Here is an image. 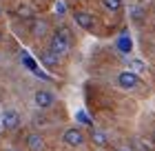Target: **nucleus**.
<instances>
[{"label":"nucleus","instance_id":"6ab92c4d","mask_svg":"<svg viewBox=\"0 0 155 151\" xmlns=\"http://www.w3.org/2000/svg\"><path fill=\"white\" fill-rule=\"evenodd\" d=\"M9 151H13V149H9Z\"/></svg>","mask_w":155,"mask_h":151},{"label":"nucleus","instance_id":"dca6fc26","mask_svg":"<svg viewBox=\"0 0 155 151\" xmlns=\"http://www.w3.org/2000/svg\"><path fill=\"white\" fill-rule=\"evenodd\" d=\"M20 16H31V13H29V9H27V7H20Z\"/></svg>","mask_w":155,"mask_h":151},{"label":"nucleus","instance_id":"39448f33","mask_svg":"<svg viewBox=\"0 0 155 151\" xmlns=\"http://www.w3.org/2000/svg\"><path fill=\"white\" fill-rule=\"evenodd\" d=\"M2 125H5V129H16L20 125V113L16 109H7L2 113Z\"/></svg>","mask_w":155,"mask_h":151},{"label":"nucleus","instance_id":"f8f14e48","mask_svg":"<svg viewBox=\"0 0 155 151\" xmlns=\"http://www.w3.org/2000/svg\"><path fill=\"white\" fill-rule=\"evenodd\" d=\"M102 2L111 11H120V9H122V0H102Z\"/></svg>","mask_w":155,"mask_h":151},{"label":"nucleus","instance_id":"20e7f679","mask_svg":"<svg viewBox=\"0 0 155 151\" xmlns=\"http://www.w3.org/2000/svg\"><path fill=\"white\" fill-rule=\"evenodd\" d=\"M33 102H36V107L47 109V107H51L55 102V96L51 91H47V89H40V91H36V96H33Z\"/></svg>","mask_w":155,"mask_h":151},{"label":"nucleus","instance_id":"1a4fd4ad","mask_svg":"<svg viewBox=\"0 0 155 151\" xmlns=\"http://www.w3.org/2000/svg\"><path fill=\"white\" fill-rule=\"evenodd\" d=\"M47 31H49V25L45 20H33V25H31V33L33 36H45Z\"/></svg>","mask_w":155,"mask_h":151},{"label":"nucleus","instance_id":"423d86ee","mask_svg":"<svg viewBox=\"0 0 155 151\" xmlns=\"http://www.w3.org/2000/svg\"><path fill=\"white\" fill-rule=\"evenodd\" d=\"M73 18H75V22L82 27V29H93V16L87 11H75L73 13Z\"/></svg>","mask_w":155,"mask_h":151},{"label":"nucleus","instance_id":"f257e3e1","mask_svg":"<svg viewBox=\"0 0 155 151\" xmlns=\"http://www.w3.org/2000/svg\"><path fill=\"white\" fill-rule=\"evenodd\" d=\"M69 49H71V36H69V31L64 29V27H62V29H58V31L53 33L49 51L55 53V56H64Z\"/></svg>","mask_w":155,"mask_h":151},{"label":"nucleus","instance_id":"ddd939ff","mask_svg":"<svg viewBox=\"0 0 155 151\" xmlns=\"http://www.w3.org/2000/svg\"><path fill=\"white\" fill-rule=\"evenodd\" d=\"M93 140H95V145H100V147H104V145H107V136H104L102 131H93Z\"/></svg>","mask_w":155,"mask_h":151},{"label":"nucleus","instance_id":"9d476101","mask_svg":"<svg viewBox=\"0 0 155 151\" xmlns=\"http://www.w3.org/2000/svg\"><path fill=\"white\" fill-rule=\"evenodd\" d=\"M129 67H131L133 74H142V71H146V64L140 58H129Z\"/></svg>","mask_w":155,"mask_h":151},{"label":"nucleus","instance_id":"f3484780","mask_svg":"<svg viewBox=\"0 0 155 151\" xmlns=\"http://www.w3.org/2000/svg\"><path fill=\"white\" fill-rule=\"evenodd\" d=\"M153 145H155V131H153Z\"/></svg>","mask_w":155,"mask_h":151},{"label":"nucleus","instance_id":"9b49d317","mask_svg":"<svg viewBox=\"0 0 155 151\" xmlns=\"http://www.w3.org/2000/svg\"><path fill=\"white\" fill-rule=\"evenodd\" d=\"M117 49H120L122 53H129V51H131V40L126 38V36H122V38L117 40Z\"/></svg>","mask_w":155,"mask_h":151},{"label":"nucleus","instance_id":"4468645a","mask_svg":"<svg viewBox=\"0 0 155 151\" xmlns=\"http://www.w3.org/2000/svg\"><path fill=\"white\" fill-rule=\"evenodd\" d=\"M78 120L84 122V125H91V120H89V116H87L84 111H78Z\"/></svg>","mask_w":155,"mask_h":151},{"label":"nucleus","instance_id":"a211bd4d","mask_svg":"<svg viewBox=\"0 0 155 151\" xmlns=\"http://www.w3.org/2000/svg\"><path fill=\"white\" fill-rule=\"evenodd\" d=\"M117 151H126V149H117Z\"/></svg>","mask_w":155,"mask_h":151},{"label":"nucleus","instance_id":"6e6552de","mask_svg":"<svg viewBox=\"0 0 155 151\" xmlns=\"http://www.w3.org/2000/svg\"><path fill=\"white\" fill-rule=\"evenodd\" d=\"M27 147H29L31 151H42V149H45V140H42V136L29 133V136H27Z\"/></svg>","mask_w":155,"mask_h":151},{"label":"nucleus","instance_id":"f03ea898","mask_svg":"<svg viewBox=\"0 0 155 151\" xmlns=\"http://www.w3.org/2000/svg\"><path fill=\"white\" fill-rule=\"evenodd\" d=\"M117 84L122 89H137L140 84H142V80H140V76L133 74V71H122V74L117 76Z\"/></svg>","mask_w":155,"mask_h":151},{"label":"nucleus","instance_id":"0eeeda50","mask_svg":"<svg viewBox=\"0 0 155 151\" xmlns=\"http://www.w3.org/2000/svg\"><path fill=\"white\" fill-rule=\"evenodd\" d=\"M40 62L45 64V67H49V69H55L58 67V56L51 53L49 49H42L40 51Z\"/></svg>","mask_w":155,"mask_h":151},{"label":"nucleus","instance_id":"2eb2a0df","mask_svg":"<svg viewBox=\"0 0 155 151\" xmlns=\"http://www.w3.org/2000/svg\"><path fill=\"white\" fill-rule=\"evenodd\" d=\"M64 9H67V7H64V2H62V0H60V2H55V13H58V16H62V13H64Z\"/></svg>","mask_w":155,"mask_h":151},{"label":"nucleus","instance_id":"7ed1b4c3","mask_svg":"<svg viewBox=\"0 0 155 151\" xmlns=\"http://www.w3.org/2000/svg\"><path fill=\"white\" fill-rule=\"evenodd\" d=\"M62 140H64V145H69V147H80L84 142V133L80 129H67L64 136H62Z\"/></svg>","mask_w":155,"mask_h":151}]
</instances>
